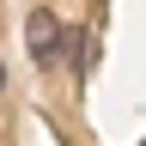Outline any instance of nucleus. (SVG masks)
Segmentation results:
<instances>
[{
	"label": "nucleus",
	"mask_w": 146,
	"mask_h": 146,
	"mask_svg": "<svg viewBox=\"0 0 146 146\" xmlns=\"http://www.w3.org/2000/svg\"><path fill=\"white\" fill-rule=\"evenodd\" d=\"M25 43H31V61H36V67H61L67 31H61V18H55L49 6H36V12L25 18Z\"/></svg>",
	"instance_id": "1"
},
{
	"label": "nucleus",
	"mask_w": 146,
	"mask_h": 146,
	"mask_svg": "<svg viewBox=\"0 0 146 146\" xmlns=\"http://www.w3.org/2000/svg\"><path fill=\"white\" fill-rule=\"evenodd\" d=\"M0 85H6V67H0Z\"/></svg>",
	"instance_id": "2"
}]
</instances>
